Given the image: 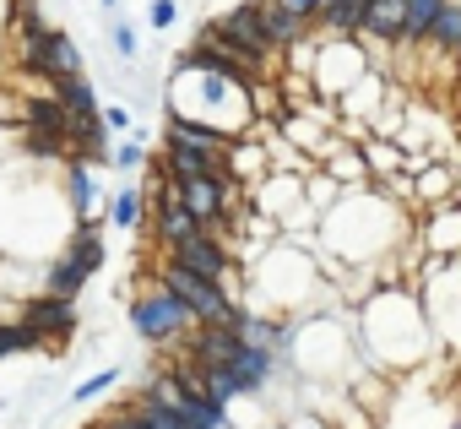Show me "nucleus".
<instances>
[{"mask_svg":"<svg viewBox=\"0 0 461 429\" xmlns=\"http://www.w3.org/2000/svg\"><path fill=\"white\" fill-rule=\"evenodd\" d=\"M407 23V0H364V17H358V39L375 50V66H385V50H396Z\"/></svg>","mask_w":461,"mask_h":429,"instance_id":"8","label":"nucleus"},{"mask_svg":"<svg viewBox=\"0 0 461 429\" xmlns=\"http://www.w3.org/2000/svg\"><path fill=\"white\" fill-rule=\"evenodd\" d=\"M358 17H364V0H321L315 28H326V33H353V39H358Z\"/></svg>","mask_w":461,"mask_h":429,"instance_id":"17","label":"nucleus"},{"mask_svg":"<svg viewBox=\"0 0 461 429\" xmlns=\"http://www.w3.org/2000/svg\"><path fill=\"white\" fill-rule=\"evenodd\" d=\"M456 82H461V66H456Z\"/></svg>","mask_w":461,"mask_h":429,"instance_id":"34","label":"nucleus"},{"mask_svg":"<svg viewBox=\"0 0 461 429\" xmlns=\"http://www.w3.org/2000/svg\"><path fill=\"white\" fill-rule=\"evenodd\" d=\"M375 71V50L364 44V39H353V33H326L321 39V60H315V87H321V98H342L358 77H369Z\"/></svg>","mask_w":461,"mask_h":429,"instance_id":"4","label":"nucleus"},{"mask_svg":"<svg viewBox=\"0 0 461 429\" xmlns=\"http://www.w3.org/2000/svg\"><path fill=\"white\" fill-rule=\"evenodd\" d=\"M418 60H429L434 71H439V66H445V71H456V66H461V0H445V12H439V23H434L429 44L418 50Z\"/></svg>","mask_w":461,"mask_h":429,"instance_id":"11","label":"nucleus"},{"mask_svg":"<svg viewBox=\"0 0 461 429\" xmlns=\"http://www.w3.org/2000/svg\"><path fill=\"white\" fill-rule=\"evenodd\" d=\"M114 163H120V169H141V163H147V152H141L136 141H125V147L114 152Z\"/></svg>","mask_w":461,"mask_h":429,"instance_id":"27","label":"nucleus"},{"mask_svg":"<svg viewBox=\"0 0 461 429\" xmlns=\"http://www.w3.org/2000/svg\"><path fill=\"white\" fill-rule=\"evenodd\" d=\"M283 6H288V12H299V17H310V23L321 17V0H283Z\"/></svg>","mask_w":461,"mask_h":429,"instance_id":"31","label":"nucleus"},{"mask_svg":"<svg viewBox=\"0 0 461 429\" xmlns=\"http://www.w3.org/2000/svg\"><path fill=\"white\" fill-rule=\"evenodd\" d=\"M456 196H461V185H456Z\"/></svg>","mask_w":461,"mask_h":429,"instance_id":"35","label":"nucleus"},{"mask_svg":"<svg viewBox=\"0 0 461 429\" xmlns=\"http://www.w3.org/2000/svg\"><path fill=\"white\" fill-rule=\"evenodd\" d=\"M439 12H445V0H407V23H402V39H396V55L402 60H418V50L429 44Z\"/></svg>","mask_w":461,"mask_h":429,"instance_id":"12","label":"nucleus"},{"mask_svg":"<svg viewBox=\"0 0 461 429\" xmlns=\"http://www.w3.org/2000/svg\"><path fill=\"white\" fill-rule=\"evenodd\" d=\"M55 98H60L71 114H98V98H93V87H87L82 71H77V77H60V82H55Z\"/></svg>","mask_w":461,"mask_h":429,"instance_id":"19","label":"nucleus"},{"mask_svg":"<svg viewBox=\"0 0 461 429\" xmlns=\"http://www.w3.org/2000/svg\"><path fill=\"white\" fill-rule=\"evenodd\" d=\"M353 321H358V359L375 364V370H391V375L418 370L439 342L423 294L407 288V283L375 288L364 305H353Z\"/></svg>","mask_w":461,"mask_h":429,"instance_id":"2","label":"nucleus"},{"mask_svg":"<svg viewBox=\"0 0 461 429\" xmlns=\"http://www.w3.org/2000/svg\"><path fill=\"white\" fill-rule=\"evenodd\" d=\"M158 283H163L168 294H179L201 326H234V321H240V310H245V305L228 294L217 278H201L195 267H185V261H174V256L158 267Z\"/></svg>","mask_w":461,"mask_h":429,"instance_id":"3","label":"nucleus"},{"mask_svg":"<svg viewBox=\"0 0 461 429\" xmlns=\"http://www.w3.org/2000/svg\"><path fill=\"white\" fill-rule=\"evenodd\" d=\"M288 429H337L331 418H321V413H294L288 418Z\"/></svg>","mask_w":461,"mask_h":429,"instance_id":"28","label":"nucleus"},{"mask_svg":"<svg viewBox=\"0 0 461 429\" xmlns=\"http://www.w3.org/2000/svg\"><path fill=\"white\" fill-rule=\"evenodd\" d=\"M104 6H109V12H120V0H104Z\"/></svg>","mask_w":461,"mask_h":429,"instance_id":"33","label":"nucleus"},{"mask_svg":"<svg viewBox=\"0 0 461 429\" xmlns=\"http://www.w3.org/2000/svg\"><path fill=\"white\" fill-rule=\"evenodd\" d=\"M23 60H28V71H39L50 82L82 71V50L71 44V33H55V28H44L39 39H23Z\"/></svg>","mask_w":461,"mask_h":429,"instance_id":"6","label":"nucleus"},{"mask_svg":"<svg viewBox=\"0 0 461 429\" xmlns=\"http://www.w3.org/2000/svg\"><path fill=\"white\" fill-rule=\"evenodd\" d=\"M141 224V196L136 190H120L114 196V229H136Z\"/></svg>","mask_w":461,"mask_h":429,"instance_id":"23","label":"nucleus"},{"mask_svg":"<svg viewBox=\"0 0 461 429\" xmlns=\"http://www.w3.org/2000/svg\"><path fill=\"white\" fill-rule=\"evenodd\" d=\"M418 234V212L391 201L380 185L342 190L331 212H321V251L348 267H380Z\"/></svg>","mask_w":461,"mask_h":429,"instance_id":"1","label":"nucleus"},{"mask_svg":"<svg viewBox=\"0 0 461 429\" xmlns=\"http://www.w3.org/2000/svg\"><path fill=\"white\" fill-rule=\"evenodd\" d=\"M87 278H93V267H87V261H77V256L66 251V256L50 267V294H66V299H77Z\"/></svg>","mask_w":461,"mask_h":429,"instance_id":"18","label":"nucleus"},{"mask_svg":"<svg viewBox=\"0 0 461 429\" xmlns=\"http://www.w3.org/2000/svg\"><path fill=\"white\" fill-rule=\"evenodd\" d=\"M456 185H461V163H450V158H429V163L418 169V212L450 201Z\"/></svg>","mask_w":461,"mask_h":429,"instance_id":"13","label":"nucleus"},{"mask_svg":"<svg viewBox=\"0 0 461 429\" xmlns=\"http://www.w3.org/2000/svg\"><path fill=\"white\" fill-rule=\"evenodd\" d=\"M331 424H337V429H380V418H375L364 402H353V397L337 402V418H331Z\"/></svg>","mask_w":461,"mask_h":429,"instance_id":"21","label":"nucleus"},{"mask_svg":"<svg viewBox=\"0 0 461 429\" xmlns=\"http://www.w3.org/2000/svg\"><path fill=\"white\" fill-rule=\"evenodd\" d=\"M104 429H152V424H147V418H141V413H136V407H131V413H125V418H109V424H104Z\"/></svg>","mask_w":461,"mask_h":429,"instance_id":"30","label":"nucleus"},{"mask_svg":"<svg viewBox=\"0 0 461 429\" xmlns=\"http://www.w3.org/2000/svg\"><path fill=\"white\" fill-rule=\"evenodd\" d=\"M71 201H77V212H82V218H87V212H93V201H98V185H93V169L77 158L71 163Z\"/></svg>","mask_w":461,"mask_h":429,"instance_id":"20","label":"nucleus"},{"mask_svg":"<svg viewBox=\"0 0 461 429\" xmlns=\"http://www.w3.org/2000/svg\"><path fill=\"white\" fill-rule=\"evenodd\" d=\"M104 125H109V131H125V125H131V114H125V109H114V104H109V109H104Z\"/></svg>","mask_w":461,"mask_h":429,"instance_id":"32","label":"nucleus"},{"mask_svg":"<svg viewBox=\"0 0 461 429\" xmlns=\"http://www.w3.org/2000/svg\"><path fill=\"white\" fill-rule=\"evenodd\" d=\"M168 256H174V261H185V267H195L201 278H217L222 288H228V278H234V251H228L212 229H195L190 240L168 245Z\"/></svg>","mask_w":461,"mask_h":429,"instance_id":"7","label":"nucleus"},{"mask_svg":"<svg viewBox=\"0 0 461 429\" xmlns=\"http://www.w3.org/2000/svg\"><path fill=\"white\" fill-rule=\"evenodd\" d=\"M71 256H77V261H87V267L98 272V267H104V240H98V229H82V234H77V245H71Z\"/></svg>","mask_w":461,"mask_h":429,"instance_id":"22","label":"nucleus"},{"mask_svg":"<svg viewBox=\"0 0 461 429\" xmlns=\"http://www.w3.org/2000/svg\"><path fill=\"white\" fill-rule=\"evenodd\" d=\"M114 50H120V55H136V28L114 23Z\"/></svg>","mask_w":461,"mask_h":429,"instance_id":"29","label":"nucleus"},{"mask_svg":"<svg viewBox=\"0 0 461 429\" xmlns=\"http://www.w3.org/2000/svg\"><path fill=\"white\" fill-rule=\"evenodd\" d=\"M195 229H206V224H201L195 212L168 190V196H163V206H158V240H163V245H179V240H190Z\"/></svg>","mask_w":461,"mask_h":429,"instance_id":"16","label":"nucleus"},{"mask_svg":"<svg viewBox=\"0 0 461 429\" xmlns=\"http://www.w3.org/2000/svg\"><path fill=\"white\" fill-rule=\"evenodd\" d=\"M418 240L429 256H461V196L418 212Z\"/></svg>","mask_w":461,"mask_h":429,"instance_id":"10","label":"nucleus"},{"mask_svg":"<svg viewBox=\"0 0 461 429\" xmlns=\"http://www.w3.org/2000/svg\"><path fill=\"white\" fill-rule=\"evenodd\" d=\"M17 321H23L39 342H60V337H71V332H77V299H66V294L28 299V305L17 310Z\"/></svg>","mask_w":461,"mask_h":429,"instance_id":"9","label":"nucleus"},{"mask_svg":"<svg viewBox=\"0 0 461 429\" xmlns=\"http://www.w3.org/2000/svg\"><path fill=\"white\" fill-rule=\"evenodd\" d=\"M337 185H348V190H358V185H375V174H369V158H364V141H342L326 163H321Z\"/></svg>","mask_w":461,"mask_h":429,"instance_id":"14","label":"nucleus"},{"mask_svg":"<svg viewBox=\"0 0 461 429\" xmlns=\"http://www.w3.org/2000/svg\"><path fill=\"white\" fill-rule=\"evenodd\" d=\"M131 321H136V332H141L147 342H174L179 332L201 326V321L190 315V305H185L179 294H168L163 283H158L152 294H141V299L131 305Z\"/></svg>","mask_w":461,"mask_h":429,"instance_id":"5","label":"nucleus"},{"mask_svg":"<svg viewBox=\"0 0 461 429\" xmlns=\"http://www.w3.org/2000/svg\"><path fill=\"white\" fill-rule=\"evenodd\" d=\"M114 380H120V370H98V375H93V380H82V386H77V391H71V402H87V397H98V391H109V386H114Z\"/></svg>","mask_w":461,"mask_h":429,"instance_id":"25","label":"nucleus"},{"mask_svg":"<svg viewBox=\"0 0 461 429\" xmlns=\"http://www.w3.org/2000/svg\"><path fill=\"white\" fill-rule=\"evenodd\" d=\"M33 342H39V337H33L23 321H17V326H0V359H6V353H17V348H33Z\"/></svg>","mask_w":461,"mask_h":429,"instance_id":"24","label":"nucleus"},{"mask_svg":"<svg viewBox=\"0 0 461 429\" xmlns=\"http://www.w3.org/2000/svg\"><path fill=\"white\" fill-rule=\"evenodd\" d=\"M261 17H267V33H272V44L277 50H294L299 39H310V17H299V12H288L283 0H261Z\"/></svg>","mask_w":461,"mask_h":429,"instance_id":"15","label":"nucleus"},{"mask_svg":"<svg viewBox=\"0 0 461 429\" xmlns=\"http://www.w3.org/2000/svg\"><path fill=\"white\" fill-rule=\"evenodd\" d=\"M174 17H179V6H174V0H152V6H147V23H152V28H168Z\"/></svg>","mask_w":461,"mask_h":429,"instance_id":"26","label":"nucleus"}]
</instances>
